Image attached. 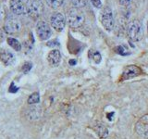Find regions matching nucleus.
Listing matches in <instances>:
<instances>
[{"label": "nucleus", "instance_id": "1", "mask_svg": "<svg viewBox=\"0 0 148 139\" xmlns=\"http://www.w3.org/2000/svg\"><path fill=\"white\" fill-rule=\"evenodd\" d=\"M66 21L69 26L72 29H79L84 24L85 16L80 8H72L67 12Z\"/></svg>", "mask_w": 148, "mask_h": 139}, {"label": "nucleus", "instance_id": "2", "mask_svg": "<svg viewBox=\"0 0 148 139\" xmlns=\"http://www.w3.org/2000/svg\"><path fill=\"white\" fill-rule=\"evenodd\" d=\"M127 35L132 42L141 41L143 35V30L142 23L138 20H132L128 22L126 26Z\"/></svg>", "mask_w": 148, "mask_h": 139}, {"label": "nucleus", "instance_id": "3", "mask_svg": "<svg viewBox=\"0 0 148 139\" xmlns=\"http://www.w3.org/2000/svg\"><path fill=\"white\" fill-rule=\"evenodd\" d=\"M100 22L106 31L112 32L115 29V20L113 11L109 7H105L100 12Z\"/></svg>", "mask_w": 148, "mask_h": 139}, {"label": "nucleus", "instance_id": "4", "mask_svg": "<svg viewBox=\"0 0 148 139\" xmlns=\"http://www.w3.org/2000/svg\"><path fill=\"white\" fill-rule=\"evenodd\" d=\"M25 6L26 12L32 19L39 18L45 10V6L42 0H27Z\"/></svg>", "mask_w": 148, "mask_h": 139}, {"label": "nucleus", "instance_id": "5", "mask_svg": "<svg viewBox=\"0 0 148 139\" xmlns=\"http://www.w3.org/2000/svg\"><path fill=\"white\" fill-rule=\"evenodd\" d=\"M3 28L8 34H15L21 32V23L14 15H8L5 19Z\"/></svg>", "mask_w": 148, "mask_h": 139}, {"label": "nucleus", "instance_id": "6", "mask_svg": "<svg viewBox=\"0 0 148 139\" xmlns=\"http://www.w3.org/2000/svg\"><path fill=\"white\" fill-rule=\"evenodd\" d=\"M134 130L139 137L148 139V114L143 115L137 120Z\"/></svg>", "mask_w": 148, "mask_h": 139}, {"label": "nucleus", "instance_id": "7", "mask_svg": "<svg viewBox=\"0 0 148 139\" xmlns=\"http://www.w3.org/2000/svg\"><path fill=\"white\" fill-rule=\"evenodd\" d=\"M66 17L61 12H54L50 17V24L57 32H62L66 26Z\"/></svg>", "mask_w": 148, "mask_h": 139}, {"label": "nucleus", "instance_id": "8", "mask_svg": "<svg viewBox=\"0 0 148 139\" xmlns=\"http://www.w3.org/2000/svg\"><path fill=\"white\" fill-rule=\"evenodd\" d=\"M36 34L40 40L45 41L52 35V30H51V27L47 22L40 21L36 24Z\"/></svg>", "mask_w": 148, "mask_h": 139}, {"label": "nucleus", "instance_id": "9", "mask_svg": "<svg viewBox=\"0 0 148 139\" xmlns=\"http://www.w3.org/2000/svg\"><path fill=\"white\" fill-rule=\"evenodd\" d=\"M142 73H143V71L139 66H137V65H130V66H127L124 69L121 78H120L121 79L120 81L130 80V79L135 78L139 75H141Z\"/></svg>", "mask_w": 148, "mask_h": 139}, {"label": "nucleus", "instance_id": "10", "mask_svg": "<svg viewBox=\"0 0 148 139\" xmlns=\"http://www.w3.org/2000/svg\"><path fill=\"white\" fill-rule=\"evenodd\" d=\"M9 9L14 15H22L26 11V6L21 0H9Z\"/></svg>", "mask_w": 148, "mask_h": 139}, {"label": "nucleus", "instance_id": "11", "mask_svg": "<svg viewBox=\"0 0 148 139\" xmlns=\"http://www.w3.org/2000/svg\"><path fill=\"white\" fill-rule=\"evenodd\" d=\"M47 61L52 67H58L61 62V53L58 49H53L48 53Z\"/></svg>", "mask_w": 148, "mask_h": 139}, {"label": "nucleus", "instance_id": "12", "mask_svg": "<svg viewBox=\"0 0 148 139\" xmlns=\"http://www.w3.org/2000/svg\"><path fill=\"white\" fill-rule=\"evenodd\" d=\"M0 60L5 66H10L15 61V57L10 51L2 49L0 51Z\"/></svg>", "mask_w": 148, "mask_h": 139}, {"label": "nucleus", "instance_id": "13", "mask_svg": "<svg viewBox=\"0 0 148 139\" xmlns=\"http://www.w3.org/2000/svg\"><path fill=\"white\" fill-rule=\"evenodd\" d=\"M7 41H8V44L10 45L13 49H15L16 51L21 50V44L17 39L13 38V37H8Z\"/></svg>", "mask_w": 148, "mask_h": 139}, {"label": "nucleus", "instance_id": "14", "mask_svg": "<svg viewBox=\"0 0 148 139\" xmlns=\"http://www.w3.org/2000/svg\"><path fill=\"white\" fill-rule=\"evenodd\" d=\"M39 109L35 108V107H32V108L29 109L28 110V114H27V117L29 118L30 120H36L39 118Z\"/></svg>", "mask_w": 148, "mask_h": 139}, {"label": "nucleus", "instance_id": "15", "mask_svg": "<svg viewBox=\"0 0 148 139\" xmlns=\"http://www.w3.org/2000/svg\"><path fill=\"white\" fill-rule=\"evenodd\" d=\"M45 2L47 4V6H49V8L57 9L62 6L64 0H45Z\"/></svg>", "mask_w": 148, "mask_h": 139}, {"label": "nucleus", "instance_id": "16", "mask_svg": "<svg viewBox=\"0 0 148 139\" xmlns=\"http://www.w3.org/2000/svg\"><path fill=\"white\" fill-rule=\"evenodd\" d=\"M28 104L29 105H34V104H37L40 102V95L39 93H34V94H32L29 97H28Z\"/></svg>", "mask_w": 148, "mask_h": 139}, {"label": "nucleus", "instance_id": "17", "mask_svg": "<svg viewBox=\"0 0 148 139\" xmlns=\"http://www.w3.org/2000/svg\"><path fill=\"white\" fill-rule=\"evenodd\" d=\"M89 55H90V58H92V60H94L96 64L101 62L102 57H101V54L98 52V51H95L94 49H92L89 52Z\"/></svg>", "mask_w": 148, "mask_h": 139}, {"label": "nucleus", "instance_id": "18", "mask_svg": "<svg viewBox=\"0 0 148 139\" xmlns=\"http://www.w3.org/2000/svg\"><path fill=\"white\" fill-rule=\"evenodd\" d=\"M71 4L73 5V8H82L83 7L86 6L87 4V0H71Z\"/></svg>", "mask_w": 148, "mask_h": 139}, {"label": "nucleus", "instance_id": "19", "mask_svg": "<svg viewBox=\"0 0 148 139\" xmlns=\"http://www.w3.org/2000/svg\"><path fill=\"white\" fill-rule=\"evenodd\" d=\"M31 69H32V63L31 62H25L24 65L22 66V72L24 73H27L28 72H30Z\"/></svg>", "mask_w": 148, "mask_h": 139}, {"label": "nucleus", "instance_id": "20", "mask_svg": "<svg viewBox=\"0 0 148 139\" xmlns=\"http://www.w3.org/2000/svg\"><path fill=\"white\" fill-rule=\"evenodd\" d=\"M92 5L96 8H102V1L101 0H90Z\"/></svg>", "mask_w": 148, "mask_h": 139}, {"label": "nucleus", "instance_id": "21", "mask_svg": "<svg viewBox=\"0 0 148 139\" xmlns=\"http://www.w3.org/2000/svg\"><path fill=\"white\" fill-rule=\"evenodd\" d=\"M18 90V88L16 87V86H14V83H11V85H10V87H9L8 91L10 92V93H16Z\"/></svg>", "mask_w": 148, "mask_h": 139}, {"label": "nucleus", "instance_id": "22", "mask_svg": "<svg viewBox=\"0 0 148 139\" xmlns=\"http://www.w3.org/2000/svg\"><path fill=\"white\" fill-rule=\"evenodd\" d=\"M119 3L121 4L122 6L127 7L130 5V3H131V0H119Z\"/></svg>", "mask_w": 148, "mask_h": 139}, {"label": "nucleus", "instance_id": "23", "mask_svg": "<svg viewBox=\"0 0 148 139\" xmlns=\"http://www.w3.org/2000/svg\"><path fill=\"white\" fill-rule=\"evenodd\" d=\"M69 64H71V65H75L76 64V60H73V59L69 60Z\"/></svg>", "mask_w": 148, "mask_h": 139}, {"label": "nucleus", "instance_id": "24", "mask_svg": "<svg viewBox=\"0 0 148 139\" xmlns=\"http://www.w3.org/2000/svg\"><path fill=\"white\" fill-rule=\"evenodd\" d=\"M2 13H3V11H2V8H1V5H0V19H1V17H2Z\"/></svg>", "mask_w": 148, "mask_h": 139}, {"label": "nucleus", "instance_id": "25", "mask_svg": "<svg viewBox=\"0 0 148 139\" xmlns=\"http://www.w3.org/2000/svg\"><path fill=\"white\" fill-rule=\"evenodd\" d=\"M2 38H3V34H2V31L0 30V40H2Z\"/></svg>", "mask_w": 148, "mask_h": 139}, {"label": "nucleus", "instance_id": "26", "mask_svg": "<svg viewBox=\"0 0 148 139\" xmlns=\"http://www.w3.org/2000/svg\"><path fill=\"white\" fill-rule=\"evenodd\" d=\"M21 1H22V2H24V1H27V0H21Z\"/></svg>", "mask_w": 148, "mask_h": 139}, {"label": "nucleus", "instance_id": "27", "mask_svg": "<svg viewBox=\"0 0 148 139\" xmlns=\"http://www.w3.org/2000/svg\"><path fill=\"white\" fill-rule=\"evenodd\" d=\"M147 31H148V23H147Z\"/></svg>", "mask_w": 148, "mask_h": 139}]
</instances>
